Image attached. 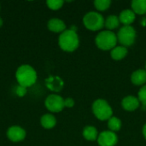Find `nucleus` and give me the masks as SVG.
Wrapping results in <instances>:
<instances>
[{"mask_svg":"<svg viewBox=\"0 0 146 146\" xmlns=\"http://www.w3.org/2000/svg\"><path fill=\"white\" fill-rule=\"evenodd\" d=\"M15 77L19 86L27 88L35 84L37 80V73L30 65H22L16 70Z\"/></svg>","mask_w":146,"mask_h":146,"instance_id":"obj_1","label":"nucleus"},{"mask_svg":"<svg viewBox=\"0 0 146 146\" xmlns=\"http://www.w3.org/2000/svg\"><path fill=\"white\" fill-rule=\"evenodd\" d=\"M58 44L62 50L72 52L75 50L80 44L78 34L75 31L68 29L62 32L58 38Z\"/></svg>","mask_w":146,"mask_h":146,"instance_id":"obj_2","label":"nucleus"},{"mask_svg":"<svg viewBox=\"0 0 146 146\" xmlns=\"http://www.w3.org/2000/svg\"><path fill=\"white\" fill-rule=\"evenodd\" d=\"M117 36L112 31L107 30L99 33L95 39L97 46L103 50H112L116 46Z\"/></svg>","mask_w":146,"mask_h":146,"instance_id":"obj_3","label":"nucleus"},{"mask_svg":"<svg viewBox=\"0 0 146 146\" xmlns=\"http://www.w3.org/2000/svg\"><path fill=\"white\" fill-rule=\"evenodd\" d=\"M92 111L94 115L100 121L109 120L113 115L112 108L104 99H97L94 101L92 104Z\"/></svg>","mask_w":146,"mask_h":146,"instance_id":"obj_4","label":"nucleus"},{"mask_svg":"<svg viewBox=\"0 0 146 146\" xmlns=\"http://www.w3.org/2000/svg\"><path fill=\"white\" fill-rule=\"evenodd\" d=\"M83 23L87 29L98 31L104 27L105 21L101 14L95 11H91L85 15L83 18Z\"/></svg>","mask_w":146,"mask_h":146,"instance_id":"obj_5","label":"nucleus"},{"mask_svg":"<svg viewBox=\"0 0 146 146\" xmlns=\"http://www.w3.org/2000/svg\"><path fill=\"white\" fill-rule=\"evenodd\" d=\"M117 40L122 46L127 47L134 44L136 38V31L131 26H123L117 33Z\"/></svg>","mask_w":146,"mask_h":146,"instance_id":"obj_6","label":"nucleus"},{"mask_svg":"<svg viewBox=\"0 0 146 146\" xmlns=\"http://www.w3.org/2000/svg\"><path fill=\"white\" fill-rule=\"evenodd\" d=\"M45 107L47 110H49L51 112L57 113L60 112L63 110L64 106V99L58 95L56 94H51L49 95L44 102Z\"/></svg>","mask_w":146,"mask_h":146,"instance_id":"obj_7","label":"nucleus"},{"mask_svg":"<svg viewBox=\"0 0 146 146\" xmlns=\"http://www.w3.org/2000/svg\"><path fill=\"white\" fill-rule=\"evenodd\" d=\"M97 140L100 146H115L117 144L118 138L114 132L104 131L98 135Z\"/></svg>","mask_w":146,"mask_h":146,"instance_id":"obj_8","label":"nucleus"},{"mask_svg":"<svg viewBox=\"0 0 146 146\" xmlns=\"http://www.w3.org/2000/svg\"><path fill=\"white\" fill-rule=\"evenodd\" d=\"M7 137L12 142H20L26 137V131L18 126L11 127L7 131Z\"/></svg>","mask_w":146,"mask_h":146,"instance_id":"obj_9","label":"nucleus"},{"mask_svg":"<svg viewBox=\"0 0 146 146\" xmlns=\"http://www.w3.org/2000/svg\"><path fill=\"white\" fill-rule=\"evenodd\" d=\"M122 108L127 111H134L139 107V100L133 96H127L121 101Z\"/></svg>","mask_w":146,"mask_h":146,"instance_id":"obj_10","label":"nucleus"},{"mask_svg":"<svg viewBox=\"0 0 146 146\" xmlns=\"http://www.w3.org/2000/svg\"><path fill=\"white\" fill-rule=\"evenodd\" d=\"M48 28L54 33H62L66 30V25L61 19L52 18L48 22Z\"/></svg>","mask_w":146,"mask_h":146,"instance_id":"obj_11","label":"nucleus"},{"mask_svg":"<svg viewBox=\"0 0 146 146\" xmlns=\"http://www.w3.org/2000/svg\"><path fill=\"white\" fill-rule=\"evenodd\" d=\"M135 13L133 9H124L121 12L119 16L120 22L124 24V26H130L135 21Z\"/></svg>","mask_w":146,"mask_h":146,"instance_id":"obj_12","label":"nucleus"},{"mask_svg":"<svg viewBox=\"0 0 146 146\" xmlns=\"http://www.w3.org/2000/svg\"><path fill=\"white\" fill-rule=\"evenodd\" d=\"M63 81L61 78L56 76V77H50L48 80H46V86L47 87L54 92H60L63 87Z\"/></svg>","mask_w":146,"mask_h":146,"instance_id":"obj_13","label":"nucleus"},{"mask_svg":"<svg viewBox=\"0 0 146 146\" xmlns=\"http://www.w3.org/2000/svg\"><path fill=\"white\" fill-rule=\"evenodd\" d=\"M131 81L136 86H142L146 82V71L145 69H138L131 75Z\"/></svg>","mask_w":146,"mask_h":146,"instance_id":"obj_14","label":"nucleus"},{"mask_svg":"<svg viewBox=\"0 0 146 146\" xmlns=\"http://www.w3.org/2000/svg\"><path fill=\"white\" fill-rule=\"evenodd\" d=\"M127 55V47L122 46V45L115 46L114 49L111 50V52H110L111 57L115 61L123 59Z\"/></svg>","mask_w":146,"mask_h":146,"instance_id":"obj_15","label":"nucleus"},{"mask_svg":"<svg viewBox=\"0 0 146 146\" xmlns=\"http://www.w3.org/2000/svg\"><path fill=\"white\" fill-rule=\"evenodd\" d=\"M40 123L43 127L45 129H50L53 128L56 124V119L54 115L50 114H45L40 119Z\"/></svg>","mask_w":146,"mask_h":146,"instance_id":"obj_16","label":"nucleus"},{"mask_svg":"<svg viewBox=\"0 0 146 146\" xmlns=\"http://www.w3.org/2000/svg\"><path fill=\"white\" fill-rule=\"evenodd\" d=\"M83 137L89 141H94L98 139V133L96 127L92 126H87L83 129Z\"/></svg>","mask_w":146,"mask_h":146,"instance_id":"obj_17","label":"nucleus"},{"mask_svg":"<svg viewBox=\"0 0 146 146\" xmlns=\"http://www.w3.org/2000/svg\"><path fill=\"white\" fill-rule=\"evenodd\" d=\"M131 5L135 14L144 15L146 13V0H133Z\"/></svg>","mask_w":146,"mask_h":146,"instance_id":"obj_18","label":"nucleus"},{"mask_svg":"<svg viewBox=\"0 0 146 146\" xmlns=\"http://www.w3.org/2000/svg\"><path fill=\"white\" fill-rule=\"evenodd\" d=\"M105 27L110 31L112 29H115L116 27H119L120 25V20L119 17L115 15H109L106 20H105V23H104Z\"/></svg>","mask_w":146,"mask_h":146,"instance_id":"obj_19","label":"nucleus"},{"mask_svg":"<svg viewBox=\"0 0 146 146\" xmlns=\"http://www.w3.org/2000/svg\"><path fill=\"white\" fill-rule=\"evenodd\" d=\"M108 127H109V129L111 131V132H117L121 129V121L120 119H118L117 117H115V116H112L111 118L109 119V121H108Z\"/></svg>","mask_w":146,"mask_h":146,"instance_id":"obj_20","label":"nucleus"},{"mask_svg":"<svg viewBox=\"0 0 146 146\" xmlns=\"http://www.w3.org/2000/svg\"><path fill=\"white\" fill-rule=\"evenodd\" d=\"M110 4H111L110 0H96L94 2V5H95L96 9L100 11L108 9L110 8Z\"/></svg>","mask_w":146,"mask_h":146,"instance_id":"obj_21","label":"nucleus"},{"mask_svg":"<svg viewBox=\"0 0 146 146\" xmlns=\"http://www.w3.org/2000/svg\"><path fill=\"white\" fill-rule=\"evenodd\" d=\"M64 2L62 0H48L46 2V4L48 7L52 10H57L61 9L63 5Z\"/></svg>","mask_w":146,"mask_h":146,"instance_id":"obj_22","label":"nucleus"},{"mask_svg":"<svg viewBox=\"0 0 146 146\" xmlns=\"http://www.w3.org/2000/svg\"><path fill=\"white\" fill-rule=\"evenodd\" d=\"M139 100L143 104V105L146 106V85L144 86L139 92Z\"/></svg>","mask_w":146,"mask_h":146,"instance_id":"obj_23","label":"nucleus"},{"mask_svg":"<svg viewBox=\"0 0 146 146\" xmlns=\"http://www.w3.org/2000/svg\"><path fill=\"white\" fill-rule=\"evenodd\" d=\"M26 92H27V88H25L23 86H21L16 87V93H17L18 96L23 97L26 94Z\"/></svg>","mask_w":146,"mask_h":146,"instance_id":"obj_24","label":"nucleus"},{"mask_svg":"<svg viewBox=\"0 0 146 146\" xmlns=\"http://www.w3.org/2000/svg\"><path fill=\"white\" fill-rule=\"evenodd\" d=\"M74 105V101L71 98H68L64 100V106L68 108H72Z\"/></svg>","mask_w":146,"mask_h":146,"instance_id":"obj_25","label":"nucleus"},{"mask_svg":"<svg viewBox=\"0 0 146 146\" xmlns=\"http://www.w3.org/2000/svg\"><path fill=\"white\" fill-rule=\"evenodd\" d=\"M143 134H144L145 139H146V124L144 126V127H143Z\"/></svg>","mask_w":146,"mask_h":146,"instance_id":"obj_26","label":"nucleus"},{"mask_svg":"<svg viewBox=\"0 0 146 146\" xmlns=\"http://www.w3.org/2000/svg\"><path fill=\"white\" fill-rule=\"evenodd\" d=\"M3 26V20H2V18L0 17V27Z\"/></svg>","mask_w":146,"mask_h":146,"instance_id":"obj_27","label":"nucleus"},{"mask_svg":"<svg viewBox=\"0 0 146 146\" xmlns=\"http://www.w3.org/2000/svg\"><path fill=\"white\" fill-rule=\"evenodd\" d=\"M145 71H146V64H145Z\"/></svg>","mask_w":146,"mask_h":146,"instance_id":"obj_28","label":"nucleus"}]
</instances>
